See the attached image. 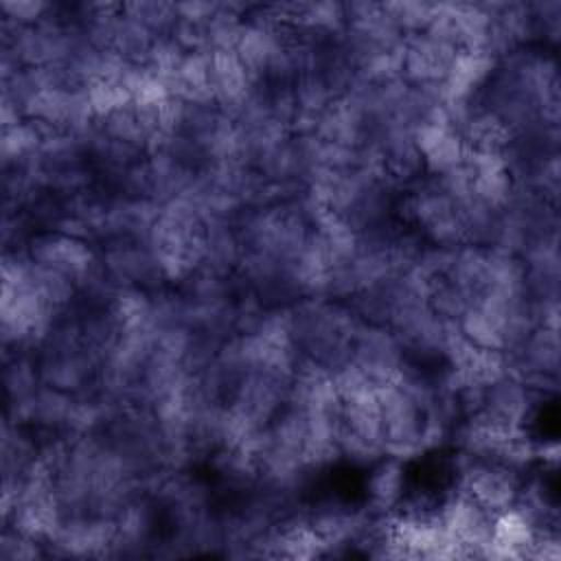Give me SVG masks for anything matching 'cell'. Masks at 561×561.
<instances>
[{
  "label": "cell",
  "mask_w": 561,
  "mask_h": 561,
  "mask_svg": "<svg viewBox=\"0 0 561 561\" xmlns=\"http://www.w3.org/2000/svg\"><path fill=\"white\" fill-rule=\"evenodd\" d=\"M381 412V438L386 456L410 460L425 451V410L399 383L377 388Z\"/></svg>",
  "instance_id": "cell-1"
},
{
  "label": "cell",
  "mask_w": 561,
  "mask_h": 561,
  "mask_svg": "<svg viewBox=\"0 0 561 561\" xmlns=\"http://www.w3.org/2000/svg\"><path fill=\"white\" fill-rule=\"evenodd\" d=\"M458 456L460 491L471 495L493 515L515 506L526 476L524 471L493 460H473L465 454Z\"/></svg>",
  "instance_id": "cell-2"
},
{
  "label": "cell",
  "mask_w": 561,
  "mask_h": 561,
  "mask_svg": "<svg viewBox=\"0 0 561 561\" xmlns=\"http://www.w3.org/2000/svg\"><path fill=\"white\" fill-rule=\"evenodd\" d=\"M26 254L37 265L64 272L77 287L101 267V256L94 243L59 230L35 232L26 243Z\"/></svg>",
  "instance_id": "cell-3"
},
{
  "label": "cell",
  "mask_w": 561,
  "mask_h": 561,
  "mask_svg": "<svg viewBox=\"0 0 561 561\" xmlns=\"http://www.w3.org/2000/svg\"><path fill=\"white\" fill-rule=\"evenodd\" d=\"M351 362L375 388H381L397 381L405 355L399 340L386 324L362 322L353 337Z\"/></svg>",
  "instance_id": "cell-4"
},
{
  "label": "cell",
  "mask_w": 561,
  "mask_h": 561,
  "mask_svg": "<svg viewBox=\"0 0 561 561\" xmlns=\"http://www.w3.org/2000/svg\"><path fill=\"white\" fill-rule=\"evenodd\" d=\"M458 48L430 35H408L401 44V79L410 85L443 83Z\"/></svg>",
  "instance_id": "cell-5"
},
{
  "label": "cell",
  "mask_w": 561,
  "mask_h": 561,
  "mask_svg": "<svg viewBox=\"0 0 561 561\" xmlns=\"http://www.w3.org/2000/svg\"><path fill=\"white\" fill-rule=\"evenodd\" d=\"M414 140L425 175H443L467 162L469 149L458 129L447 121V114L421 123L414 129Z\"/></svg>",
  "instance_id": "cell-6"
},
{
  "label": "cell",
  "mask_w": 561,
  "mask_h": 561,
  "mask_svg": "<svg viewBox=\"0 0 561 561\" xmlns=\"http://www.w3.org/2000/svg\"><path fill=\"white\" fill-rule=\"evenodd\" d=\"M408 491L405 482V465L399 458L383 456L370 467L366 480V495L368 506L373 513L392 515L401 506Z\"/></svg>",
  "instance_id": "cell-7"
},
{
  "label": "cell",
  "mask_w": 561,
  "mask_h": 561,
  "mask_svg": "<svg viewBox=\"0 0 561 561\" xmlns=\"http://www.w3.org/2000/svg\"><path fill=\"white\" fill-rule=\"evenodd\" d=\"M123 13L131 20H136L138 24H142L156 37L169 35L178 22L175 2H156V0L127 2V4H123Z\"/></svg>",
  "instance_id": "cell-8"
},
{
  "label": "cell",
  "mask_w": 561,
  "mask_h": 561,
  "mask_svg": "<svg viewBox=\"0 0 561 561\" xmlns=\"http://www.w3.org/2000/svg\"><path fill=\"white\" fill-rule=\"evenodd\" d=\"M386 13L399 26L403 37L423 33L436 13V2H419V0H399V2H383Z\"/></svg>",
  "instance_id": "cell-9"
},
{
  "label": "cell",
  "mask_w": 561,
  "mask_h": 561,
  "mask_svg": "<svg viewBox=\"0 0 561 561\" xmlns=\"http://www.w3.org/2000/svg\"><path fill=\"white\" fill-rule=\"evenodd\" d=\"M35 557H48L46 543L31 537L28 533L4 524L0 539V559L2 561H26Z\"/></svg>",
  "instance_id": "cell-10"
},
{
  "label": "cell",
  "mask_w": 561,
  "mask_h": 561,
  "mask_svg": "<svg viewBox=\"0 0 561 561\" xmlns=\"http://www.w3.org/2000/svg\"><path fill=\"white\" fill-rule=\"evenodd\" d=\"M0 7L4 20H11L20 26H33L42 22L50 11V4L39 0H4Z\"/></svg>",
  "instance_id": "cell-11"
}]
</instances>
